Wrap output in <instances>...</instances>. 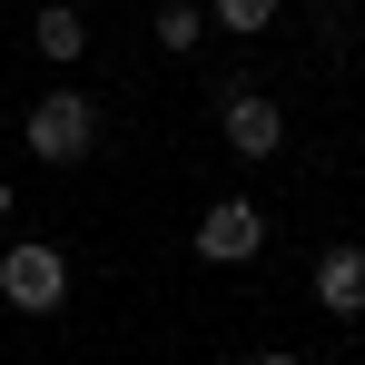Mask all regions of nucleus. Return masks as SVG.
I'll return each mask as SVG.
<instances>
[{
    "mask_svg": "<svg viewBox=\"0 0 365 365\" xmlns=\"http://www.w3.org/2000/svg\"><path fill=\"white\" fill-rule=\"evenodd\" d=\"M20 138H30V158H50V168H79V158L99 148V99H79V89H50V99L20 119Z\"/></svg>",
    "mask_w": 365,
    "mask_h": 365,
    "instance_id": "f257e3e1",
    "label": "nucleus"
},
{
    "mask_svg": "<svg viewBox=\"0 0 365 365\" xmlns=\"http://www.w3.org/2000/svg\"><path fill=\"white\" fill-rule=\"evenodd\" d=\"M227 148H237V158H277V148H287V109L257 99V89H227Z\"/></svg>",
    "mask_w": 365,
    "mask_h": 365,
    "instance_id": "20e7f679",
    "label": "nucleus"
},
{
    "mask_svg": "<svg viewBox=\"0 0 365 365\" xmlns=\"http://www.w3.org/2000/svg\"><path fill=\"white\" fill-rule=\"evenodd\" d=\"M0 297L20 306V316H50V306L69 297V257L50 237H20L10 257H0Z\"/></svg>",
    "mask_w": 365,
    "mask_h": 365,
    "instance_id": "f03ea898",
    "label": "nucleus"
},
{
    "mask_svg": "<svg viewBox=\"0 0 365 365\" xmlns=\"http://www.w3.org/2000/svg\"><path fill=\"white\" fill-rule=\"evenodd\" d=\"M277 10H287V0H207L217 30H277Z\"/></svg>",
    "mask_w": 365,
    "mask_h": 365,
    "instance_id": "6e6552de",
    "label": "nucleus"
},
{
    "mask_svg": "<svg viewBox=\"0 0 365 365\" xmlns=\"http://www.w3.org/2000/svg\"><path fill=\"white\" fill-rule=\"evenodd\" d=\"M247 365H306V356H297V346H267V356H247Z\"/></svg>",
    "mask_w": 365,
    "mask_h": 365,
    "instance_id": "1a4fd4ad",
    "label": "nucleus"
},
{
    "mask_svg": "<svg viewBox=\"0 0 365 365\" xmlns=\"http://www.w3.org/2000/svg\"><path fill=\"white\" fill-rule=\"evenodd\" d=\"M197 40H207V10H197V0H168V10H158V50H197Z\"/></svg>",
    "mask_w": 365,
    "mask_h": 365,
    "instance_id": "0eeeda50",
    "label": "nucleus"
},
{
    "mask_svg": "<svg viewBox=\"0 0 365 365\" xmlns=\"http://www.w3.org/2000/svg\"><path fill=\"white\" fill-rule=\"evenodd\" d=\"M316 306H326V316H346V326H365V247H356V237L316 257Z\"/></svg>",
    "mask_w": 365,
    "mask_h": 365,
    "instance_id": "39448f33",
    "label": "nucleus"
},
{
    "mask_svg": "<svg viewBox=\"0 0 365 365\" xmlns=\"http://www.w3.org/2000/svg\"><path fill=\"white\" fill-rule=\"evenodd\" d=\"M30 40H40V60H79V50H89V20H79V10H69V0H50V10H40V20H30Z\"/></svg>",
    "mask_w": 365,
    "mask_h": 365,
    "instance_id": "423d86ee",
    "label": "nucleus"
},
{
    "mask_svg": "<svg viewBox=\"0 0 365 365\" xmlns=\"http://www.w3.org/2000/svg\"><path fill=\"white\" fill-rule=\"evenodd\" d=\"M257 247H267L257 197H207V217H197V257H207V267H247Z\"/></svg>",
    "mask_w": 365,
    "mask_h": 365,
    "instance_id": "7ed1b4c3",
    "label": "nucleus"
},
{
    "mask_svg": "<svg viewBox=\"0 0 365 365\" xmlns=\"http://www.w3.org/2000/svg\"><path fill=\"white\" fill-rule=\"evenodd\" d=\"M0 217H10V187H0Z\"/></svg>",
    "mask_w": 365,
    "mask_h": 365,
    "instance_id": "9d476101",
    "label": "nucleus"
}]
</instances>
